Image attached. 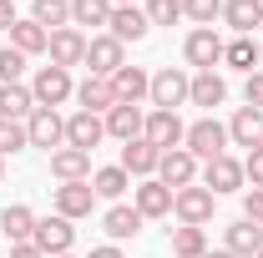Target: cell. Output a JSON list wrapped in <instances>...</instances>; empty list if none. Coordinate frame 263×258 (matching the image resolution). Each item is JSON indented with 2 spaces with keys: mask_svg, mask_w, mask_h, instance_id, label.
<instances>
[{
  "mask_svg": "<svg viewBox=\"0 0 263 258\" xmlns=\"http://www.w3.org/2000/svg\"><path fill=\"white\" fill-rule=\"evenodd\" d=\"M187 91H193V76H187L182 66H162V71H152V91H147V101H152L157 112H177V106L187 101Z\"/></svg>",
  "mask_w": 263,
  "mask_h": 258,
  "instance_id": "obj_1",
  "label": "cell"
},
{
  "mask_svg": "<svg viewBox=\"0 0 263 258\" xmlns=\"http://www.w3.org/2000/svg\"><path fill=\"white\" fill-rule=\"evenodd\" d=\"M182 147H187L197 162H213V157L228 152V127H223L218 117H197L193 127H187V137H182Z\"/></svg>",
  "mask_w": 263,
  "mask_h": 258,
  "instance_id": "obj_2",
  "label": "cell"
},
{
  "mask_svg": "<svg viewBox=\"0 0 263 258\" xmlns=\"http://www.w3.org/2000/svg\"><path fill=\"white\" fill-rule=\"evenodd\" d=\"M26 137H31V147H41V152L51 157V152L66 147V117L56 106H35L31 117H26Z\"/></svg>",
  "mask_w": 263,
  "mask_h": 258,
  "instance_id": "obj_3",
  "label": "cell"
},
{
  "mask_svg": "<svg viewBox=\"0 0 263 258\" xmlns=\"http://www.w3.org/2000/svg\"><path fill=\"white\" fill-rule=\"evenodd\" d=\"M213 208H218V197L208 193L202 182H193V188H177L172 193V218L187 228H208L213 223Z\"/></svg>",
  "mask_w": 263,
  "mask_h": 258,
  "instance_id": "obj_4",
  "label": "cell"
},
{
  "mask_svg": "<svg viewBox=\"0 0 263 258\" xmlns=\"http://www.w3.org/2000/svg\"><path fill=\"white\" fill-rule=\"evenodd\" d=\"M86 76H117L122 66H127V46L117 41V35H86Z\"/></svg>",
  "mask_w": 263,
  "mask_h": 258,
  "instance_id": "obj_5",
  "label": "cell"
},
{
  "mask_svg": "<svg viewBox=\"0 0 263 258\" xmlns=\"http://www.w3.org/2000/svg\"><path fill=\"white\" fill-rule=\"evenodd\" d=\"M202 188L213 197H223V193H243L248 188V177H243V162L233 157V152H223V157H213V162H202Z\"/></svg>",
  "mask_w": 263,
  "mask_h": 258,
  "instance_id": "obj_6",
  "label": "cell"
},
{
  "mask_svg": "<svg viewBox=\"0 0 263 258\" xmlns=\"http://www.w3.org/2000/svg\"><path fill=\"white\" fill-rule=\"evenodd\" d=\"M31 97H35V106H61V101L76 97V81H71V71H61V66H35Z\"/></svg>",
  "mask_w": 263,
  "mask_h": 258,
  "instance_id": "obj_7",
  "label": "cell"
},
{
  "mask_svg": "<svg viewBox=\"0 0 263 258\" xmlns=\"http://www.w3.org/2000/svg\"><path fill=\"white\" fill-rule=\"evenodd\" d=\"M223 35L213 31V26H197V31H187V41H182V56H187V66L193 71H213V66H223Z\"/></svg>",
  "mask_w": 263,
  "mask_h": 258,
  "instance_id": "obj_8",
  "label": "cell"
},
{
  "mask_svg": "<svg viewBox=\"0 0 263 258\" xmlns=\"http://www.w3.org/2000/svg\"><path fill=\"white\" fill-rule=\"evenodd\" d=\"M142 137L157 147V152H172V147H182V137H187V122L177 117V112H147V127H142Z\"/></svg>",
  "mask_w": 263,
  "mask_h": 258,
  "instance_id": "obj_9",
  "label": "cell"
},
{
  "mask_svg": "<svg viewBox=\"0 0 263 258\" xmlns=\"http://www.w3.org/2000/svg\"><path fill=\"white\" fill-rule=\"evenodd\" d=\"M197 172H202V167H197V157L187 147H172V152H162V162H157V182L172 188V193H177V188H193Z\"/></svg>",
  "mask_w": 263,
  "mask_h": 258,
  "instance_id": "obj_10",
  "label": "cell"
},
{
  "mask_svg": "<svg viewBox=\"0 0 263 258\" xmlns=\"http://www.w3.org/2000/svg\"><path fill=\"white\" fill-rule=\"evenodd\" d=\"M101 142H106V122H101L97 112H71L66 117V147H81V152H97Z\"/></svg>",
  "mask_w": 263,
  "mask_h": 258,
  "instance_id": "obj_11",
  "label": "cell"
},
{
  "mask_svg": "<svg viewBox=\"0 0 263 258\" xmlns=\"http://www.w3.org/2000/svg\"><path fill=\"white\" fill-rule=\"evenodd\" d=\"M35 248L46 258H56V253H71V243H76V228H71V218H61V213H51V218H41L35 223V238H31Z\"/></svg>",
  "mask_w": 263,
  "mask_h": 258,
  "instance_id": "obj_12",
  "label": "cell"
},
{
  "mask_svg": "<svg viewBox=\"0 0 263 258\" xmlns=\"http://www.w3.org/2000/svg\"><path fill=\"white\" fill-rule=\"evenodd\" d=\"M132 208L152 223V218H172V188H162L157 177H142L137 188H132Z\"/></svg>",
  "mask_w": 263,
  "mask_h": 258,
  "instance_id": "obj_13",
  "label": "cell"
},
{
  "mask_svg": "<svg viewBox=\"0 0 263 258\" xmlns=\"http://www.w3.org/2000/svg\"><path fill=\"white\" fill-rule=\"evenodd\" d=\"M106 35H117L122 46H137V41H147L152 35V21H147V10H137V5H111V21H106Z\"/></svg>",
  "mask_w": 263,
  "mask_h": 258,
  "instance_id": "obj_14",
  "label": "cell"
},
{
  "mask_svg": "<svg viewBox=\"0 0 263 258\" xmlns=\"http://www.w3.org/2000/svg\"><path fill=\"white\" fill-rule=\"evenodd\" d=\"M51 202H56V213L61 218H91V208H97V193H91V182H61V188H51Z\"/></svg>",
  "mask_w": 263,
  "mask_h": 258,
  "instance_id": "obj_15",
  "label": "cell"
},
{
  "mask_svg": "<svg viewBox=\"0 0 263 258\" xmlns=\"http://www.w3.org/2000/svg\"><path fill=\"white\" fill-rule=\"evenodd\" d=\"M46 56H51V66H61V71L81 66V61H86V31H76V26H66V31H51V46H46Z\"/></svg>",
  "mask_w": 263,
  "mask_h": 258,
  "instance_id": "obj_16",
  "label": "cell"
},
{
  "mask_svg": "<svg viewBox=\"0 0 263 258\" xmlns=\"http://www.w3.org/2000/svg\"><path fill=\"white\" fill-rule=\"evenodd\" d=\"M228 147H263V112L258 106H238L228 117Z\"/></svg>",
  "mask_w": 263,
  "mask_h": 258,
  "instance_id": "obj_17",
  "label": "cell"
},
{
  "mask_svg": "<svg viewBox=\"0 0 263 258\" xmlns=\"http://www.w3.org/2000/svg\"><path fill=\"white\" fill-rule=\"evenodd\" d=\"M101 122H106V137H117V142H137L142 127H147V112H142V106H132V101H117Z\"/></svg>",
  "mask_w": 263,
  "mask_h": 258,
  "instance_id": "obj_18",
  "label": "cell"
},
{
  "mask_svg": "<svg viewBox=\"0 0 263 258\" xmlns=\"http://www.w3.org/2000/svg\"><path fill=\"white\" fill-rule=\"evenodd\" d=\"M91 152H81V147H61V152H51V177L56 182H91Z\"/></svg>",
  "mask_w": 263,
  "mask_h": 258,
  "instance_id": "obj_19",
  "label": "cell"
},
{
  "mask_svg": "<svg viewBox=\"0 0 263 258\" xmlns=\"http://www.w3.org/2000/svg\"><path fill=\"white\" fill-rule=\"evenodd\" d=\"M223 248H228L233 258H258L263 253V228L248 223V218H238V223L223 228Z\"/></svg>",
  "mask_w": 263,
  "mask_h": 258,
  "instance_id": "obj_20",
  "label": "cell"
},
{
  "mask_svg": "<svg viewBox=\"0 0 263 258\" xmlns=\"http://www.w3.org/2000/svg\"><path fill=\"white\" fill-rule=\"evenodd\" d=\"M76 101H81V112L106 117V112L117 106V86H111V76H86V81H76Z\"/></svg>",
  "mask_w": 263,
  "mask_h": 258,
  "instance_id": "obj_21",
  "label": "cell"
},
{
  "mask_svg": "<svg viewBox=\"0 0 263 258\" xmlns=\"http://www.w3.org/2000/svg\"><path fill=\"white\" fill-rule=\"evenodd\" d=\"M223 26L233 35L263 31V0H223Z\"/></svg>",
  "mask_w": 263,
  "mask_h": 258,
  "instance_id": "obj_22",
  "label": "cell"
},
{
  "mask_svg": "<svg viewBox=\"0 0 263 258\" xmlns=\"http://www.w3.org/2000/svg\"><path fill=\"white\" fill-rule=\"evenodd\" d=\"M142 223H147V218H142L137 208H127V202H111V208L101 213V228H106V238H111V243L137 238V233H142Z\"/></svg>",
  "mask_w": 263,
  "mask_h": 258,
  "instance_id": "obj_23",
  "label": "cell"
},
{
  "mask_svg": "<svg viewBox=\"0 0 263 258\" xmlns=\"http://www.w3.org/2000/svg\"><path fill=\"white\" fill-rule=\"evenodd\" d=\"M35 223H41V218H35L26 202H5V208H0V233H5L10 243H31Z\"/></svg>",
  "mask_w": 263,
  "mask_h": 258,
  "instance_id": "obj_24",
  "label": "cell"
},
{
  "mask_svg": "<svg viewBox=\"0 0 263 258\" xmlns=\"http://www.w3.org/2000/svg\"><path fill=\"white\" fill-rule=\"evenodd\" d=\"M157 162H162V152H157L147 137H137V142H122V167H127L132 177H157Z\"/></svg>",
  "mask_w": 263,
  "mask_h": 258,
  "instance_id": "obj_25",
  "label": "cell"
},
{
  "mask_svg": "<svg viewBox=\"0 0 263 258\" xmlns=\"http://www.w3.org/2000/svg\"><path fill=\"white\" fill-rule=\"evenodd\" d=\"M223 66H233V71H243V76H253L263 66V51L253 35H233L228 46H223Z\"/></svg>",
  "mask_w": 263,
  "mask_h": 258,
  "instance_id": "obj_26",
  "label": "cell"
},
{
  "mask_svg": "<svg viewBox=\"0 0 263 258\" xmlns=\"http://www.w3.org/2000/svg\"><path fill=\"white\" fill-rule=\"evenodd\" d=\"M111 86H117V101L142 106V97L152 91V71H142V66H122V71L111 76Z\"/></svg>",
  "mask_w": 263,
  "mask_h": 258,
  "instance_id": "obj_27",
  "label": "cell"
},
{
  "mask_svg": "<svg viewBox=\"0 0 263 258\" xmlns=\"http://www.w3.org/2000/svg\"><path fill=\"white\" fill-rule=\"evenodd\" d=\"M187 101L213 112V106H223V101H228V81H223L218 71H197V76H193V91H187Z\"/></svg>",
  "mask_w": 263,
  "mask_h": 258,
  "instance_id": "obj_28",
  "label": "cell"
},
{
  "mask_svg": "<svg viewBox=\"0 0 263 258\" xmlns=\"http://www.w3.org/2000/svg\"><path fill=\"white\" fill-rule=\"evenodd\" d=\"M10 46H15L26 61H31V56H46V46H51V31H41L31 15H26V21H15V26H10Z\"/></svg>",
  "mask_w": 263,
  "mask_h": 258,
  "instance_id": "obj_29",
  "label": "cell"
},
{
  "mask_svg": "<svg viewBox=\"0 0 263 258\" xmlns=\"http://www.w3.org/2000/svg\"><path fill=\"white\" fill-rule=\"evenodd\" d=\"M31 112H35V97H31V86H26V81L0 86V117H5V122H26Z\"/></svg>",
  "mask_w": 263,
  "mask_h": 258,
  "instance_id": "obj_30",
  "label": "cell"
},
{
  "mask_svg": "<svg viewBox=\"0 0 263 258\" xmlns=\"http://www.w3.org/2000/svg\"><path fill=\"white\" fill-rule=\"evenodd\" d=\"M167 238H172V258H208V228H167Z\"/></svg>",
  "mask_w": 263,
  "mask_h": 258,
  "instance_id": "obj_31",
  "label": "cell"
},
{
  "mask_svg": "<svg viewBox=\"0 0 263 258\" xmlns=\"http://www.w3.org/2000/svg\"><path fill=\"white\" fill-rule=\"evenodd\" d=\"M127 188H132V172L122 167V162H117V167H97V172H91V193L106 197V202H117Z\"/></svg>",
  "mask_w": 263,
  "mask_h": 258,
  "instance_id": "obj_32",
  "label": "cell"
},
{
  "mask_svg": "<svg viewBox=\"0 0 263 258\" xmlns=\"http://www.w3.org/2000/svg\"><path fill=\"white\" fill-rule=\"evenodd\" d=\"M31 21L41 31H66L71 26V0H31Z\"/></svg>",
  "mask_w": 263,
  "mask_h": 258,
  "instance_id": "obj_33",
  "label": "cell"
},
{
  "mask_svg": "<svg viewBox=\"0 0 263 258\" xmlns=\"http://www.w3.org/2000/svg\"><path fill=\"white\" fill-rule=\"evenodd\" d=\"M111 21V0H71V26H106Z\"/></svg>",
  "mask_w": 263,
  "mask_h": 258,
  "instance_id": "obj_34",
  "label": "cell"
},
{
  "mask_svg": "<svg viewBox=\"0 0 263 258\" xmlns=\"http://www.w3.org/2000/svg\"><path fill=\"white\" fill-rule=\"evenodd\" d=\"M182 21H193V26L223 21V0H182Z\"/></svg>",
  "mask_w": 263,
  "mask_h": 258,
  "instance_id": "obj_35",
  "label": "cell"
},
{
  "mask_svg": "<svg viewBox=\"0 0 263 258\" xmlns=\"http://www.w3.org/2000/svg\"><path fill=\"white\" fill-rule=\"evenodd\" d=\"M26 147H31L26 122H5V117H0V157H15V152H26Z\"/></svg>",
  "mask_w": 263,
  "mask_h": 258,
  "instance_id": "obj_36",
  "label": "cell"
},
{
  "mask_svg": "<svg viewBox=\"0 0 263 258\" xmlns=\"http://www.w3.org/2000/svg\"><path fill=\"white\" fill-rule=\"evenodd\" d=\"M142 10H147L152 26H177V21H182V0H147Z\"/></svg>",
  "mask_w": 263,
  "mask_h": 258,
  "instance_id": "obj_37",
  "label": "cell"
},
{
  "mask_svg": "<svg viewBox=\"0 0 263 258\" xmlns=\"http://www.w3.org/2000/svg\"><path fill=\"white\" fill-rule=\"evenodd\" d=\"M26 76V56L15 51V46H0V86H10V81H21Z\"/></svg>",
  "mask_w": 263,
  "mask_h": 258,
  "instance_id": "obj_38",
  "label": "cell"
},
{
  "mask_svg": "<svg viewBox=\"0 0 263 258\" xmlns=\"http://www.w3.org/2000/svg\"><path fill=\"white\" fill-rule=\"evenodd\" d=\"M243 218L263 228V188H243Z\"/></svg>",
  "mask_w": 263,
  "mask_h": 258,
  "instance_id": "obj_39",
  "label": "cell"
},
{
  "mask_svg": "<svg viewBox=\"0 0 263 258\" xmlns=\"http://www.w3.org/2000/svg\"><path fill=\"white\" fill-rule=\"evenodd\" d=\"M243 106H258V112H263V71L243 76Z\"/></svg>",
  "mask_w": 263,
  "mask_h": 258,
  "instance_id": "obj_40",
  "label": "cell"
},
{
  "mask_svg": "<svg viewBox=\"0 0 263 258\" xmlns=\"http://www.w3.org/2000/svg\"><path fill=\"white\" fill-rule=\"evenodd\" d=\"M243 177H248L253 188H263V147H253V152L243 157Z\"/></svg>",
  "mask_w": 263,
  "mask_h": 258,
  "instance_id": "obj_41",
  "label": "cell"
},
{
  "mask_svg": "<svg viewBox=\"0 0 263 258\" xmlns=\"http://www.w3.org/2000/svg\"><path fill=\"white\" fill-rule=\"evenodd\" d=\"M10 258H46L35 243H10Z\"/></svg>",
  "mask_w": 263,
  "mask_h": 258,
  "instance_id": "obj_42",
  "label": "cell"
},
{
  "mask_svg": "<svg viewBox=\"0 0 263 258\" xmlns=\"http://www.w3.org/2000/svg\"><path fill=\"white\" fill-rule=\"evenodd\" d=\"M86 258H127V253H122V243H101V248H91Z\"/></svg>",
  "mask_w": 263,
  "mask_h": 258,
  "instance_id": "obj_43",
  "label": "cell"
},
{
  "mask_svg": "<svg viewBox=\"0 0 263 258\" xmlns=\"http://www.w3.org/2000/svg\"><path fill=\"white\" fill-rule=\"evenodd\" d=\"M15 21H21V15H15V5H10V0H0V31H10Z\"/></svg>",
  "mask_w": 263,
  "mask_h": 258,
  "instance_id": "obj_44",
  "label": "cell"
},
{
  "mask_svg": "<svg viewBox=\"0 0 263 258\" xmlns=\"http://www.w3.org/2000/svg\"><path fill=\"white\" fill-rule=\"evenodd\" d=\"M208 258H233V253H228V248H208Z\"/></svg>",
  "mask_w": 263,
  "mask_h": 258,
  "instance_id": "obj_45",
  "label": "cell"
},
{
  "mask_svg": "<svg viewBox=\"0 0 263 258\" xmlns=\"http://www.w3.org/2000/svg\"><path fill=\"white\" fill-rule=\"evenodd\" d=\"M111 5H137V0H111Z\"/></svg>",
  "mask_w": 263,
  "mask_h": 258,
  "instance_id": "obj_46",
  "label": "cell"
},
{
  "mask_svg": "<svg viewBox=\"0 0 263 258\" xmlns=\"http://www.w3.org/2000/svg\"><path fill=\"white\" fill-rule=\"evenodd\" d=\"M0 177H5V157H0Z\"/></svg>",
  "mask_w": 263,
  "mask_h": 258,
  "instance_id": "obj_47",
  "label": "cell"
},
{
  "mask_svg": "<svg viewBox=\"0 0 263 258\" xmlns=\"http://www.w3.org/2000/svg\"><path fill=\"white\" fill-rule=\"evenodd\" d=\"M56 258H76V253H56Z\"/></svg>",
  "mask_w": 263,
  "mask_h": 258,
  "instance_id": "obj_48",
  "label": "cell"
},
{
  "mask_svg": "<svg viewBox=\"0 0 263 258\" xmlns=\"http://www.w3.org/2000/svg\"><path fill=\"white\" fill-rule=\"evenodd\" d=\"M258 258H263V253H258Z\"/></svg>",
  "mask_w": 263,
  "mask_h": 258,
  "instance_id": "obj_49",
  "label": "cell"
}]
</instances>
